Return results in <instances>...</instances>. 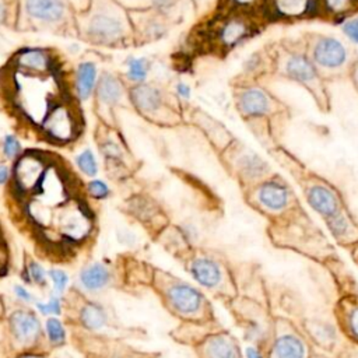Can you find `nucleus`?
I'll return each instance as SVG.
<instances>
[{
    "instance_id": "obj_5",
    "label": "nucleus",
    "mask_w": 358,
    "mask_h": 358,
    "mask_svg": "<svg viewBox=\"0 0 358 358\" xmlns=\"http://www.w3.org/2000/svg\"><path fill=\"white\" fill-rule=\"evenodd\" d=\"M46 171L48 164L41 154L35 151L22 154L13 171L15 187L21 193H34L39 187Z\"/></svg>"
},
{
    "instance_id": "obj_24",
    "label": "nucleus",
    "mask_w": 358,
    "mask_h": 358,
    "mask_svg": "<svg viewBox=\"0 0 358 358\" xmlns=\"http://www.w3.org/2000/svg\"><path fill=\"white\" fill-rule=\"evenodd\" d=\"M80 320L90 330H99L106 324V312L101 305L88 302L80 312Z\"/></svg>"
},
{
    "instance_id": "obj_41",
    "label": "nucleus",
    "mask_w": 358,
    "mask_h": 358,
    "mask_svg": "<svg viewBox=\"0 0 358 358\" xmlns=\"http://www.w3.org/2000/svg\"><path fill=\"white\" fill-rule=\"evenodd\" d=\"M175 90H176V95L180 96L182 99H189L192 95V90L186 83H178Z\"/></svg>"
},
{
    "instance_id": "obj_8",
    "label": "nucleus",
    "mask_w": 358,
    "mask_h": 358,
    "mask_svg": "<svg viewBox=\"0 0 358 358\" xmlns=\"http://www.w3.org/2000/svg\"><path fill=\"white\" fill-rule=\"evenodd\" d=\"M27 17L41 25L60 24L67 14L64 0H24Z\"/></svg>"
},
{
    "instance_id": "obj_33",
    "label": "nucleus",
    "mask_w": 358,
    "mask_h": 358,
    "mask_svg": "<svg viewBox=\"0 0 358 358\" xmlns=\"http://www.w3.org/2000/svg\"><path fill=\"white\" fill-rule=\"evenodd\" d=\"M49 277L53 282V287H55V291L57 294H63L67 288V284H69V275L66 274V271L60 270V268H52L49 271Z\"/></svg>"
},
{
    "instance_id": "obj_32",
    "label": "nucleus",
    "mask_w": 358,
    "mask_h": 358,
    "mask_svg": "<svg viewBox=\"0 0 358 358\" xmlns=\"http://www.w3.org/2000/svg\"><path fill=\"white\" fill-rule=\"evenodd\" d=\"M1 150H3V154L10 158V159H14L20 155L21 152V144L18 141V138L13 134H7L4 138H3V144H1Z\"/></svg>"
},
{
    "instance_id": "obj_46",
    "label": "nucleus",
    "mask_w": 358,
    "mask_h": 358,
    "mask_svg": "<svg viewBox=\"0 0 358 358\" xmlns=\"http://www.w3.org/2000/svg\"><path fill=\"white\" fill-rule=\"evenodd\" d=\"M246 358H263V355L260 354L259 350H256L253 347H249L246 350Z\"/></svg>"
},
{
    "instance_id": "obj_17",
    "label": "nucleus",
    "mask_w": 358,
    "mask_h": 358,
    "mask_svg": "<svg viewBox=\"0 0 358 358\" xmlns=\"http://www.w3.org/2000/svg\"><path fill=\"white\" fill-rule=\"evenodd\" d=\"M257 200L268 210H281L289 201V192L278 182H266L257 190Z\"/></svg>"
},
{
    "instance_id": "obj_35",
    "label": "nucleus",
    "mask_w": 358,
    "mask_h": 358,
    "mask_svg": "<svg viewBox=\"0 0 358 358\" xmlns=\"http://www.w3.org/2000/svg\"><path fill=\"white\" fill-rule=\"evenodd\" d=\"M87 190L94 199H105L109 194V186L101 179H92L91 182H88Z\"/></svg>"
},
{
    "instance_id": "obj_45",
    "label": "nucleus",
    "mask_w": 358,
    "mask_h": 358,
    "mask_svg": "<svg viewBox=\"0 0 358 358\" xmlns=\"http://www.w3.org/2000/svg\"><path fill=\"white\" fill-rule=\"evenodd\" d=\"M8 168L4 166V165H0V185L6 183L7 179H8Z\"/></svg>"
},
{
    "instance_id": "obj_2",
    "label": "nucleus",
    "mask_w": 358,
    "mask_h": 358,
    "mask_svg": "<svg viewBox=\"0 0 358 358\" xmlns=\"http://www.w3.org/2000/svg\"><path fill=\"white\" fill-rule=\"evenodd\" d=\"M55 73L38 74L15 70V101L18 108L34 122L42 123L50 108L60 101L56 98L57 83Z\"/></svg>"
},
{
    "instance_id": "obj_15",
    "label": "nucleus",
    "mask_w": 358,
    "mask_h": 358,
    "mask_svg": "<svg viewBox=\"0 0 358 358\" xmlns=\"http://www.w3.org/2000/svg\"><path fill=\"white\" fill-rule=\"evenodd\" d=\"M306 199L310 207L326 218L337 213V208H338L337 197L326 186H320V185L310 186L306 193Z\"/></svg>"
},
{
    "instance_id": "obj_10",
    "label": "nucleus",
    "mask_w": 358,
    "mask_h": 358,
    "mask_svg": "<svg viewBox=\"0 0 358 358\" xmlns=\"http://www.w3.org/2000/svg\"><path fill=\"white\" fill-rule=\"evenodd\" d=\"M10 330L18 343L31 344L41 333L39 319L31 310H15L10 316Z\"/></svg>"
},
{
    "instance_id": "obj_18",
    "label": "nucleus",
    "mask_w": 358,
    "mask_h": 358,
    "mask_svg": "<svg viewBox=\"0 0 358 358\" xmlns=\"http://www.w3.org/2000/svg\"><path fill=\"white\" fill-rule=\"evenodd\" d=\"M110 280V273L108 267H105L101 263H94L80 273V281L81 285L88 291H98L103 288Z\"/></svg>"
},
{
    "instance_id": "obj_29",
    "label": "nucleus",
    "mask_w": 358,
    "mask_h": 358,
    "mask_svg": "<svg viewBox=\"0 0 358 358\" xmlns=\"http://www.w3.org/2000/svg\"><path fill=\"white\" fill-rule=\"evenodd\" d=\"M101 151H102L105 159L113 161L115 164H117V161L120 162L124 155V151H123L122 145L119 144V141H116L112 137H108L101 143Z\"/></svg>"
},
{
    "instance_id": "obj_6",
    "label": "nucleus",
    "mask_w": 358,
    "mask_h": 358,
    "mask_svg": "<svg viewBox=\"0 0 358 358\" xmlns=\"http://www.w3.org/2000/svg\"><path fill=\"white\" fill-rule=\"evenodd\" d=\"M165 298L172 309L182 316L196 315L201 310L204 303L203 295L196 288L179 280H173L166 287Z\"/></svg>"
},
{
    "instance_id": "obj_4",
    "label": "nucleus",
    "mask_w": 358,
    "mask_h": 358,
    "mask_svg": "<svg viewBox=\"0 0 358 358\" xmlns=\"http://www.w3.org/2000/svg\"><path fill=\"white\" fill-rule=\"evenodd\" d=\"M53 218H56L57 229L64 239L77 242L84 239L91 231V217L83 204L67 201L56 210Z\"/></svg>"
},
{
    "instance_id": "obj_36",
    "label": "nucleus",
    "mask_w": 358,
    "mask_h": 358,
    "mask_svg": "<svg viewBox=\"0 0 358 358\" xmlns=\"http://www.w3.org/2000/svg\"><path fill=\"white\" fill-rule=\"evenodd\" d=\"M27 271H28L29 278H31L35 284L43 285V284L46 282V271H45V268H43L39 263L31 262V263L28 264Z\"/></svg>"
},
{
    "instance_id": "obj_7",
    "label": "nucleus",
    "mask_w": 358,
    "mask_h": 358,
    "mask_svg": "<svg viewBox=\"0 0 358 358\" xmlns=\"http://www.w3.org/2000/svg\"><path fill=\"white\" fill-rule=\"evenodd\" d=\"M130 101L145 117H161L168 110L164 92L152 84H136L130 90Z\"/></svg>"
},
{
    "instance_id": "obj_47",
    "label": "nucleus",
    "mask_w": 358,
    "mask_h": 358,
    "mask_svg": "<svg viewBox=\"0 0 358 358\" xmlns=\"http://www.w3.org/2000/svg\"><path fill=\"white\" fill-rule=\"evenodd\" d=\"M7 15V6L4 3V0H0V22H3L6 20Z\"/></svg>"
},
{
    "instance_id": "obj_37",
    "label": "nucleus",
    "mask_w": 358,
    "mask_h": 358,
    "mask_svg": "<svg viewBox=\"0 0 358 358\" xmlns=\"http://www.w3.org/2000/svg\"><path fill=\"white\" fill-rule=\"evenodd\" d=\"M344 34L355 43H358V18L350 20L343 25Z\"/></svg>"
},
{
    "instance_id": "obj_3",
    "label": "nucleus",
    "mask_w": 358,
    "mask_h": 358,
    "mask_svg": "<svg viewBox=\"0 0 358 358\" xmlns=\"http://www.w3.org/2000/svg\"><path fill=\"white\" fill-rule=\"evenodd\" d=\"M45 136L56 143H69L78 130L77 117L69 102L57 101L41 123Z\"/></svg>"
},
{
    "instance_id": "obj_39",
    "label": "nucleus",
    "mask_w": 358,
    "mask_h": 358,
    "mask_svg": "<svg viewBox=\"0 0 358 358\" xmlns=\"http://www.w3.org/2000/svg\"><path fill=\"white\" fill-rule=\"evenodd\" d=\"M323 3L329 10L338 13V11H344L350 6L351 0H323Z\"/></svg>"
},
{
    "instance_id": "obj_34",
    "label": "nucleus",
    "mask_w": 358,
    "mask_h": 358,
    "mask_svg": "<svg viewBox=\"0 0 358 358\" xmlns=\"http://www.w3.org/2000/svg\"><path fill=\"white\" fill-rule=\"evenodd\" d=\"M36 309L42 313V315H59L62 310V305H60V299L57 296H50L46 302H36L35 303Z\"/></svg>"
},
{
    "instance_id": "obj_38",
    "label": "nucleus",
    "mask_w": 358,
    "mask_h": 358,
    "mask_svg": "<svg viewBox=\"0 0 358 358\" xmlns=\"http://www.w3.org/2000/svg\"><path fill=\"white\" fill-rule=\"evenodd\" d=\"M178 0H151L152 3V7L162 15V14H166L168 11H171L175 4H176Z\"/></svg>"
},
{
    "instance_id": "obj_27",
    "label": "nucleus",
    "mask_w": 358,
    "mask_h": 358,
    "mask_svg": "<svg viewBox=\"0 0 358 358\" xmlns=\"http://www.w3.org/2000/svg\"><path fill=\"white\" fill-rule=\"evenodd\" d=\"M275 7L281 14L295 17L309 8V0H275Z\"/></svg>"
},
{
    "instance_id": "obj_14",
    "label": "nucleus",
    "mask_w": 358,
    "mask_h": 358,
    "mask_svg": "<svg viewBox=\"0 0 358 358\" xmlns=\"http://www.w3.org/2000/svg\"><path fill=\"white\" fill-rule=\"evenodd\" d=\"M192 277L206 288H214L221 282L222 273L217 262L210 257H197L190 263Z\"/></svg>"
},
{
    "instance_id": "obj_43",
    "label": "nucleus",
    "mask_w": 358,
    "mask_h": 358,
    "mask_svg": "<svg viewBox=\"0 0 358 358\" xmlns=\"http://www.w3.org/2000/svg\"><path fill=\"white\" fill-rule=\"evenodd\" d=\"M6 264H7V252H6L4 245L0 242V271L4 270Z\"/></svg>"
},
{
    "instance_id": "obj_30",
    "label": "nucleus",
    "mask_w": 358,
    "mask_h": 358,
    "mask_svg": "<svg viewBox=\"0 0 358 358\" xmlns=\"http://www.w3.org/2000/svg\"><path fill=\"white\" fill-rule=\"evenodd\" d=\"M46 334L50 343L53 344H62L66 340V330L62 324V322L56 317H49L45 324Z\"/></svg>"
},
{
    "instance_id": "obj_25",
    "label": "nucleus",
    "mask_w": 358,
    "mask_h": 358,
    "mask_svg": "<svg viewBox=\"0 0 358 358\" xmlns=\"http://www.w3.org/2000/svg\"><path fill=\"white\" fill-rule=\"evenodd\" d=\"M150 73V62L145 57H129L126 62V77L134 84H143Z\"/></svg>"
},
{
    "instance_id": "obj_20",
    "label": "nucleus",
    "mask_w": 358,
    "mask_h": 358,
    "mask_svg": "<svg viewBox=\"0 0 358 358\" xmlns=\"http://www.w3.org/2000/svg\"><path fill=\"white\" fill-rule=\"evenodd\" d=\"M207 358H238L234 340L228 336H214L206 343Z\"/></svg>"
},
{
    "instance_id": "obj_23",
    "label": "nucleus",
    "mask_w": 358,
    "mask_h": 358,
    "mask_svg": "<svg viewBox=\"0 0 358 358\" xmlns=\"http://www.w3.org/2000/svg\"><path fill=\"white\" fill-rule=\"evenodd\" d=\"M248 34V25L241 18L227 20L218 31V41L224 46H232L238 43Z\"/></svg>"
},
{
    "instance_id": "obj_19",
    "label": "nucleus",
    "mask_w": 358,
    "mask_h": 358,
    "mask_svg": "<svg viewBox=\"0 0 358 358\" xmlns=\"http://www.w3.org/2000/svg\"><path fill=\"white\" fill-rule=\"evenodd\" d=\"M285 70L289 77L301 83H310L316 77V70L313 63L302 55H292L287 60Z\"/></svg>"
},
{
    "instance_id": "obj_40",
    "label": "nucleus",
    "mask_w": 358,
    "mask_h": 358,
    "mask_svg": "<svg viewBox=\"0 0 358 358\" xmlns=\"http://www.w3.org/2000/svg\"><path fill=\"white\" fill-rule=\"evenodd\" d=\"M14 294L17 295V298H20L21 301H25V302H31L34 299L32 294L27 288H24L22 285H15L14 287Z\"/></svg>"
},
{
    "instance_id": "obj_31",
    "label": "nucleus",
    "mask_w": 358,
    "mask_h": 358,
    "mask_svg": "<svg viewBox=\"0 0 358 358\" xmlns=\"http://www.w3.org/2000/svg\"><path fill=\"white\" fill-rule=\"evenodd\" d=\"M327 224L334 236H344L350 231V221L340 213L329 217Z\"/></svg>"
},
{
    "instance_id": "obj_48",
    "label": "nucleus",
    "mask_w": 358,
    "mask_h": 358,
    "mask_svg": "<svg viewBox=\"0 0 358 358\" xmlns=\"http://www.w3.org/2000/svg\"><path fill=\"white\" fill-rule=\"evenodd\" d=\"M20 358H42V357H39V355H32V354H27V355H22V357H20Z\"/></svg>"
},
{
    "instance_id": "obj_9",
    "label": "nucleus",
    "mask_w": 358,
    "mask_h": 358,
    "mask_svg": "<svg viewBox=\"0 0 358 358\" xmlns=\"http://www.w3.org/2000/svg\"><path fill=\"white\" fill-rule=\"evenodd\" d=\"M313 60L326 69H338L347 60L345 46L334 38H322L313 48Z\"/></svg>"
},
{
    "instance_id": "obj_13",
    "label": "nucleus",
    "mask_w": 358,
    "mask_h": 358,
    "mask_svg": "<svg viewBox=\"0 0 358 358\" xmlns=\"http://www.w3.org/2000/svg\"><path fill=\"white\" fill-rule=\"evenodd\" d=\"M238 108L245 116H262L268 113L270 99L259 88H246L238 95Z\"/></svg>"
},
{
    "instance_id": "obj_21",
    "label": "nucleus",
    "mask_w": 358,
    "mask_h": 358,
    "mask_svg": "<svg viewBox=\"0 0 358 358\" xmlns=\"http://www.w3.org/2000/svg\"><path fill=\"white\" fill-rule=\"evenodd\" d=\"M137 27H138L137 29L140 31L143 38H145L148 41L159 39L166 32V25L162 20V15L158 13H147V14L141 15Z\"/></svg>"
},
{
    "instance_id": "obj_16",
    "label": "nucleus",
    "mask_w": 358,
    "mask_h": 358,
    "mask_svg": "<svg viewBox=\"0 0 358 358\" xmlns=\"http://www.w3.org/2000/svg\"><path fill=\"white\" fill-rule=\"evenodd\" d=\"M98 84V69L94 62H81L76 70V95L81 101H87L95 91Z\"/></svg>"
},
{
    "instance_id": "obj_1",
    "label": "nucleus",
    "mask_w": 358,
    "mask_h": 358,
    "mask_svg": "<svg viewBox=\"0 0 358 358\" xmlns=\"http://www.w3.org/2000/svg\"><path fill=\"white\" fill-rule=\"evenodd\" d=\"M84 36L98 45H117L130 35V17L113 0H94L83 15Z\"/></svg>"
},
{
    "instance_id": "obj_44",
    "label": "nucleus",
    "mask_w": 358,
    "mask_h": 358,
    "mask_svg": "<svg viewBox=\"0 0 358 358\" xmlns=\"http://www.w3.org/2000/svg\"><path fill=\"white\" fill-rule=\"evenodd\" d=\"M238 7H252L257 0H231Z\"/></svg>"
},
{
    "instance_id": "obj_11",
    "label": "nucleus",
    "mask_w": 358,
    "mask_h": 358,
    "mask_svg": "<svg viewBox=\"0 0 358 358\" xmlns=\"http://www.w3.org/2000/svg\"><path fill=\"white\" fill-rule=\"evenodd\" d=\"M17 70L25 73H38L48 74L53 73V60L49 52L39 48H27L21 49L15 55Z\"/></svg>"
},
{
    "instance_id": "obj_26",
    "label": "nucleus",
    "mask_w": 358,
    "mask_h": 358,
    "mask_svg": "<svg viewBox=\"0 0 358 358\" xmlns=\"http://www.w3.org/2000/svg\"><path fill=\"white\" fill-rule=\"evenodd\" d=\"M238 166L241 169V173H243L249 178L260 176L267 169L266 164L257 155H255L252 152L243 154L238 161Z\"/></svg>"
},
{
    "instance_id": "obj_12",
    "label": "nucleus",
    "mask_w": 358,
    "mask_h": 358,
    "mask_svg": "<svg viewBox=\"0 0 358 358\" xmlns=\"http://www.w3.org/2000/svg\"><path fill=\"white\" fill-rule=\"evenodd\" d=\"M95 95L101 106L113 108L119 105L124 98V87L116 76L110 73H103L98 80Z\"/></svg>"
},
{
    "instance_id": "obj_42",
    "label": "nucleus",
    "mask_w": 358,
    "mask_h": 358,
    "mask_svg": "<svg viewBox=\"0 0 358 358\" xmlns=\"http://www.w3.org/2000/svg\"><path fill=\"white\" fill-rule=\"evenodd\" d=\"M350 329L355 337H358V308L351 310L350 315Z\"/></svg>"
},
{
    "instance_id": "obj_22",
    "label": "nucleus",
    "mask_w": 358,
    "mask_h": 358,
    "mask_svg": "<svg viewBox=\"0 0 358 358\" xmlns=\"http://www.w3.org/2000/svg\"><path fill=\"white\" fill-rule=\"evenodd\" d=\"M305 347L294 334H282L274 344V358H303Z\"/></svg>"
},
{
    "instance_id": "obj_28",
    "label": "nucleus",
    "mask_w": 358,
    "mask_h": 358,
    "mask_svg": "<svg viewBox=\"0 0 358 358\" xmlns=\"http://www.w3.org/2000/svg\"><path fill=\"white\" fill-rule=\"evenodd\" d=\"M76 164L78 169L87 176H95L98 172V162L91 150H84L76 157Z\"/></svg>"
}]
</instances>
